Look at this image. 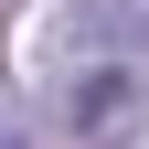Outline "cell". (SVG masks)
<instances>
[{
    "label": "cell",
    "instance_id": "1",
    "mask_svg": "<svg viewBox=\"0 0 149 149\" xmlns=\"http://www.w3.org/2000/svg\"><path fill=\"white\" fill-rule=\"evenodd\" d=\"M0 149H11V128H0Z\"/></svg>",
    "mask_w": 149,
    "mask_h": 149
}]
</instances>
